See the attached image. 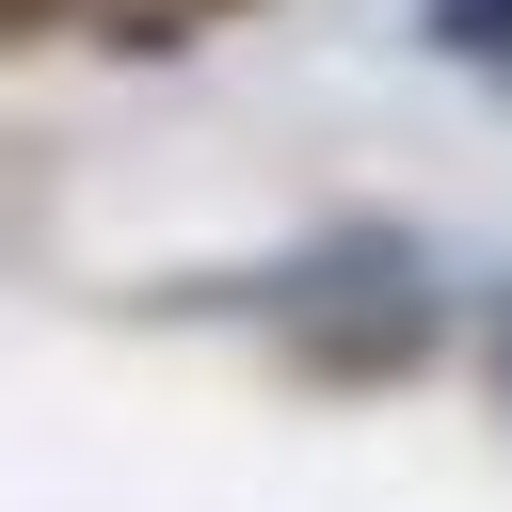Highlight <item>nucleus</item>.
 Returning <instances> with one entry per match:
<instances>
[{"mask_svg":"<svg viewBox=\"0 0 512 512\" xmlns=\"http://www.w3.org/2000/svg\"><path fill=\"white\" fill-rule=\"evenodd\" d=\"M480 368H496V400H512V288H480Z\"/></svg>","mask_w":512,"mask_h":512,"instance_id":"nucleus-2","label":"nucleus"},{"mask_svg":"<svg viewBox=\"0 0 512 512\" xmlns=\"http://www.w3.org/2000/svg\"><path fill=\"white\" fill-rule=\"evenodd\" d=\"M432 48H464V64H512V0H432Z\"/></svg>","mask_w":512,"mask_h":512,"instance_id":"nucleus-1","label":"nucleus"}]
</instances>
